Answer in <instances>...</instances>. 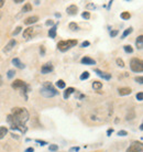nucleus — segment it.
<instances>
[{"label": "nucleus", "mask_w": 143, "mask_h": 152, "mask_svg": "<svg viewBox=\"0 0 143 152\" xmlns=\"http://www.w3.org/2000/svg\"><path fill=\"white\" fill-rule=\"evenodd\" d=\"M30 118L29 111L27 108L14 107L11 110V114L7 116V121L10 125V129L12 131H20L21 133H27L28 128L25 126L27 121Z\"/></svg>", "instance_id": "1"}, {"label": "nucleus", "mask_w": 143, "mask_h": 152, "mask_svg": "<svg viewBox=\"0 0 143 152\" xmlns=\"http://www.w3.org/2000/svg\"><path fill=\"white\" fill-rule=\"evenodd\" d=\"M41 95L46 97V98H51V97H54L58 94V92L56 90V88L54 87V85L50 83V82H44L43 83V87L41 88Z\"/></svg>", "instance_id": "2"}, {"label": "nucleus", "mask_w": 143, "mask_h": 152, "mask_svg": "<svg viewBox=\"0 0 143 152\" xmlns=\"http://www.w3.org/2000/svg\"><path fill=\"white\" fill-rule=\"evenodd\" d=\"M11 87L14 88V89H19V90H21L22 94L24 95V98L28 99L27 93L30 90V86H29L25 82H23V80H15L13 83L11 84Z\"/></svg>", "instance_id": "3"}, {"label": "nucleus", "mask_w": 143, "mask_h": 152, "mask_svg": "<svg viewBox=\"0 0 143 152\" xmlns=\"http://www.w3.org/2000/svg\"><path fill=\"white\" fill-rule=\"evenodd\" d=\"M78 41L77 40H65V41H59L57 43V49L61 52H66L69 49L74 48L75 45H77Z\"/></svg>", "instance_id": "4"}, {"label": "nucleus", "mask_w": 143, "mask_h": 152, "mask_svg": "<svg viewBox=\"0 0 143 152\" xmlns=\"http://www.w3.org/2000/svg\"><path fill=\"white\" fill-rule=\"evenodd\" d=\"M130 68L134 73H142L143 71V63L140 58H133L130 61Z\"/></svg>", "instance_id": "5"}, {"label": "nucleus", "mask_w": 143, "mask_h": 152, "mask_svg": "<svg viewBox=\"0 0 143 152\" xmlns=\"http://www.w3.org/2000/svg\"><path fill=\"white\" fill-rule=\"evenodd\" d=\"M143 145L141 141H133L127 149V152H142Z\"/></svg>", "instance_id": "6"}, {"label": "nucleus", "mask_w": 143, "mask_h": 152, "mask_svg": "<svg viewBox=\"0 0 143 152\" xmlns=\"http://www.w3.org/2000/svg\"><path fill=\"white\" fill-rule=\"evenodd\" d=\"M34 35H35V29L33 27H29V28H27V29L23 31V37L25 40H30V39H32Z\"/></svg>", "instance_id": "7"}, {"label": "nucleus", "mask_w": 143, "mask_h": 152, "mask_svg": "<svg viewBox=\"0 0 143 152\" xmlns=\"http://www.w3.org/2000/svg\"><path fill=\"white\" fill-rule=\"evenodd\" d=\"M53 70H54V66H53V64H52L51 62H47V63H45V64L42 66V68H41V73H42V74H49V73L53 72Z\"/></svg>", "instance_id": "8"}, {"label": "nucleus", "mask_w": 143, "mask_h": 152, "mask_svg": "<svg viewBox=\"0 0 143 152\" xmlns=\"http://www.w3.org/2000/svg\"><path fill=\"white\" fill-rule=\"evenodd\" d=\"M94 72L96 73L99 77H101L102 80H109L111 78V74H109V73H106V72H102V71H100L98 68H95L94 70Z\"/></svg>", "instance_id": "9"}, {"label": "nucleus", "mask_w": 143, "mask_h": 152, "mask_svg": "<svg viewBox=\"0 0 143 152\" xmlns=\"http://www.w3.org/2000/svg\"><path fill=\"white\" fill-rule=\"evenodd\" d=\"M17 45V41L14 40V39H11L9 42H8V44L3 48V52L5 53H8V52H10L11 50H13V48Z\"/></svg>", "instance_id": "10"}, {"label": "nucleus", "mask_w": 143, "mask_h": 152, "mask_svg": "<svg viewBox=\"0 0 143 152\" xmlns=\"http://www.w3.org/2000/svg\"><path fill=\"white\" fill-rule=\"evenodd\" d=\"M66 12H67V15H77V12H78V8H77L76 5H71L69 7H67Z\"/></svg>", "instance_id": "11"}, {"label": "nucleus", "mask_w": 143, "mask_h": 152, "mask_svg": "<svg viewBox=\"0 0 143 152\" xmlns=\"http://www.w3.org/2000/svg\"><path fill=\"white\" fill-rule=\"evenodd\" d=\"M37 21H39V17H37V15H31V17H29V18H27V19L24 20V24L31 25V24L36 23Z\"/></svg>", "instance_id": "12"}, {"label": "nucleus", "mask_w": 143, "mask_h": 152, "mask_svg": "<svg viewBox=\"0 0 143 152\" xmlns=\"http://www.w3.org/2000/svg\"><path fill=\"white\" fill-rule=\"evenodd\" d=\"M80 63L82 64H85V65H95L96 64V61L94 58H89V56H85L80 60Z\"/></svg>", "instance_id": "13"}, {"label": "nucleus", "mask_w": 143, "mask_h": 152, "mask_svg": "<svg viewBox=\"0 0 143 152\" xmlns=\"http://www.w3.org/2000/svg\"><path fill=\"white\" fill-rule=\"evenodd\" d=\"M118 93L120 96H127V95H130L132 93V89L130 87H121L118 89Z\"/></svg>", "instance_id": "14"}, {"label": "nucleus", "mask_w": 143, "mask_h": 152, "mask_svg": "<svg viewBox=\"0 0 143 152\" xmlns=\"http://www.w3.org/2000/svg\"><path fill=\"white\" fill-rule=\"evenodd\" d=\"M12 64H13L17 68H20V70H23V68H25V65L22 63L21 61H20V58H12Z\"/></svg>", "instance_id": "15"}, {"label": "nucleus", "mask_w": 143, "mask_h": 152, "mask_svg": "<svg viewBox=\"0 0 143 152\" xmlns=\"http://www.w3.org/2000/svg\"><path fill=\"white\" fill-rule=\"evenodd\" d=\"M74 92H75V88H73V87H68V88H66V89L64 90V93H63V97H64V99H68V98H69V96H71Z\"/></svg>", "instance_id": "16"}, {"label": "nucleus", "mask_w": 143, "mask_h": 152, "mask_svg": "<svg viewBox=\"0 0 143 152\" xmlns=\"http://www.w3.org/2000/svg\"><path fill=\"white\" fill-rule=\"evenodd\" d=\"M56 29H57V23L54 24L52 28H50V30H49V36H50L51 39H55L56 37Z\"/></svg>", "instance_id": "17"}, {"label": "nucleus", "mask_w": 143, "mask_h": 152, "mask_svg": "<svg viewBox=\"0 0 143 152\" xmlns=\"http://www.w3.org/2000/svg\"><path fill=\"white\" fill-rule=\"evenodd\" d=\"M136 46L138 48V50H142L143 49V35H139L136 37Z\"/></svg>", "instance_id": "18"}, {"label": "nucleus", "mask_w": 143, "mask_h": 152, "mask_svg": "<svg viewBox=\"0 0 143 152\" xmlns=\"http://www.w3.org/2000/svg\"><path fill=\"white\" fill-rule=\"evenodd\" d=\"M7 133H8V128L7 127H5V126H1V127H0V140L6 137Z\"/></svg>", "instance_id": "19"}, {"label": "nucleus", "mask_w": 143, "mask_h": 152, "mask_svg": "<svg viewBox=\"0 0 143 152\" xmlns=\"http://www.w3.org/2000/svg\"><path fill=\"white\" fill-rule=\"evenodd\" d=\"M29 11H32V5H31L30 2H27V3L23 6V8H22L21 12L25 13V12H29Z\"/></svg>", "instance_id": "20"}, {"label": "nucleus", "mask_w": 143, "mask_h": 152, "mask_svg": "<svg viewBox=\"0 0 143 152\" xmlns=\"http://www.w3.org/2000/svg\"><path fill=\"white\" fill-rule=\"evenodd\" d=\"M55 85H56L57 88H59V89H64L65 87H66V84H65V82L63 80H58L55 83Z\"/></svg>", "instance_id": "21"}, {"label": "nucleus", "mask_w": 143, "mask_h": 152, "mask_svg": "<svg viewBox=\"0 0 143 152\" xmlns=\"http://www.w3.org/2000/svg\"><path fill=\"white\" fill-rule=\"evenodd\" d=\"M120 18H121L122 20H129L131 18V13L128 12V11H123L121 15H120Z\"/></svg>", "instance_id": "22"}, {"label": "nucleus", "mask_w": 143, "mask_h": 152, "mask_svg": "<svg viewBox=\"0 0 143 152\" xmlns=\"http://www.w3.org/2000/svg\"><path fill=\"white\" fill-rule=\"evenodd\" d=\"M133 31V28L132 27H130V28H128V29H126L124 31H123V33H122V35H121V39H124V37H127V36L131 33Z\"/></svg>", "instance_id": "23"}, {"label": "nucleus", "mask_w": 143, "mask_h": 152, "mask_svg": "<svg viewBox=\"0 0 143 152\" xmlns=\"http://www.w3.org/2000/svg\"><path fill=\"white\" fill-rule=\"evenodd\" d=\"M68 28H69V30H72V31H78L79 30V27L77 25V23H75V22H71V23L68 24Z\"/></svg>", "instance_id": "24"}, {"label": "nucleus", "mask_w": 143, "mask_h": 152, "mask_svg": "<svg viewBox=\"0 0 143 152\" xmlns=\"http://www.w3.org/2000/svg\"><path fill=\"white\" fill-rule=\"evenodd\" d=\"M102 87V83H100L98 80H95L93 82V88L94 89H100Z\"/></svg>", "instance_id": "25"}, {"label": "nucleus", "mask_w": 143, "mask_h": 152, "mask_svg": "<svg viewBox=\"0 0 143 152\" xmlns=\"http://www.w3.org/2000/svg\"><path fill=\"white\" fill-rule=\"evenodd\" d=\"M123 50H124L126 53H129V54L133 53V48H132L131 45H124V46H123Z\"/></svg>", "instance_id": "26"}, {"label": "nucleus", "mask_w": 143, "mask_h": 152, "mask_svg": "<svg viewBox=\"0 0 143 152\" xmlns=\"http://www.w3.org/2000/svg\"><path fill=\"white\" fill-rule=\"evenodd\" d=\"M89 72H84L80 76H79V80H88L89 78Z\"/></svg>", "instance_id": "27"}, {"label": "nucleus", "mask_w": 143, "mask_h": 152, "mask_svg": "<svg viewBox=\"0 0 143 152\" xmlns=\"http://www.w3.org/2000/svg\"><path fill=\"white\" fill-rule=\"evenodd\" d=\"M15 75V71L14 70H9L7 73V77L9 80H11V78H13V76Z\"/></svg>", "instance_id": "28"}, {"label": "nucleus", "mask_w": 143, "mask_h": 152, "mask_svg": "<svg viewBox=\"0 0 143 152\" xmlns=\"http://www.w3.org/2000/svg\"><path fill=\"white\" fill-rule=\"evenodd\" d=\"M116 63H117V65L120 66V67H124V62H123V60H121V58H117L116 60Z\"/></svg>", "instance_id": "29"}, {"label": "nucleus", "mask_w": 143, "mask_h": 152, "mask_svg": "<svg viewBox=\"0 0 143 152\" xmlns=\"http://www.w3.org/2000/svg\"><path fill=\"white\" fill-rule=\"evenodd\" d=\"M49 150L52 152H56L57 150H58V145H50V147H49Z\"/></svg>", "instance_id": "30"}, {"label": "nucleus", "mask_w": 143, "mask_h": 152, "mask_svg": "<svg viewBox=\"0 0 143 152\" xmlns=\"http://www.w3.org/2000/svg\"><path fill=\"white\" fill-rule=\"evenodd\" d=\"M82 17L86 19V20H88V19H90V13L88 12V11H84L83 13H82Z\"/></svg>", "instance_id": "31"}, {"label": "nucleus", "mask_w": 143, "mask_h": 152, "mask_svg": "<svg viewBox=\"0 0 143 152\" xmlns=\"http://www.w3.org/2000/svg\"><path fill=\"white\" fill-rule=\"evenodd\" d=\"M35 142H36V143H39V145H41V147H44V145H47V142H46V141H44V140H40V139H36Z\"/></svg>", "instance_id": "32"}, {"label": "nucleus", "mask_w": 143, "mask_h": 152, "mask_svg": "<svg viewBox=\"0 0 143 152\" xmlns=\"http://www.w3.org/2000/svg\"><path fill=\"white\" fill-rule=\"evenodd\" d=\"M21 30H22L21 27H17V28H15V30H14L13 32H12V35L15 36V35H17V34H19V33L21 32Z\"/></svg>", "instance_id": "33"}, {"label": "nucleus", "mask_w": 143, "mask_h": 152, "mask_svg": "<svg viewBox=\"0 0 143 152\" xmlns=\"http://www.w3.org/2000/svg\"><path fill=\"white\" fill-rule=\"evenodd\" d=\"M134 80H136V83H139L140 85H142L143 84V77L142 76H136V78H134Z\"/></svg>", "instance_id": "34"}, {"label": "nucleus", "mask_w": 143, "mask_h": 152, "mask_svg": "<svg viewBox=\"0 0 143 152\" xmlns=\"http://www.w3.org/2000/svg\"><path fill=\"white\" fill-rule=\"evenodd\" d=\"M118 136H120V137H126V136H128V132L126 130H120V131H118Z\"/></svg>", "instance_id": "35"}, {"label": "nucleus", "mask_w": 143, "mask_h": 152, "mask_svg": "<svg viewBox=\"0 0 143 152\" xmlns=\"http://www.w3.org/2000/svg\"><path fill=\"white\" fill-rule=\"evenodd\" d=\"M136 99L139 101H142L143 100V93L142 92H139L138 94H136Z\"/></svg>", "instance_id": "36"}, {"label": "nucleus", "mask_w": 143, "mask_h": 152, "mask_svg": "<svg viewBox=\"0 0 143 152\" xmlns=\"http://www.w3.org/2000/svg\"><path fill=\"white\" fill-rule=\"evenodd\" d=\"M90 45V42L89 41H84L83 43L80 44V48H86V46H89Z\"/></svg>", "instance_id": "37"}, {"label": "nucleus", "mask_w": 143, "mask_h": 152, "mask_svg": "<svg viewBox=\"0 0 143 152\" xmlns=\"http://www.w3.org/2000/svg\"><path fill=\"white\" fill-rule=\"evenodd\" d=\"M118 33H119V31H118V30H114V31H110V36H111V37H114V36L117 35Z\"/></svg>", "instance_id": "38"}, {"label": "nucleus", "mask_w": 143, "mask_h": 152, "mask_svg": "<svg viewBox=\"0 0 143 152\" xmlns=\"http://www.w3.org/2000/svg\"><path fill=\"white\" fill-rule=\"evenodd\" d=\"M79 151V147H72L69 149V152H78Z\"/></svg>", "instance_id": "39"}, {"label": "nucleus", "mask_w": 143, "mask_h": 152, "mask_svg": "<svg viewBox=\"0 0 143 152\" xmlns=\"http://www.w3.org/2000/svg\"><path fill=\"white\" fill-rule=\"evenodd\" d=\"M45 25H47V27L54 25V21H53V20H47V21L45 22Z\"/></svg>", "instance_id": "40"}, {"label": "nucleus", "mask_w": 143, "mask_h": 152, "mask_svg": "<svg viewBox=\"0 0 143 152\" xmlns=\"http://www.w3.org/2000/svg\"><path fill=\"white\" fill-rule=\"evenodd\" d=\"M40 53H41L42 56L45 55V48H44V46H41V48H40Z\"/></svg>", "instance_id": "41"}, {"label": "nucleus", "mask_w": 143, "mask_h": 152, "mask_svg": "<svg viewBox=\"0 0 143 152\" xmlns=\"http://www.w3.org/2000/svg\"><path fill=\"white\" fill-rule=\"evenodd\" d=\"M114 131V128H110V129H108V130H107V136H108V137H109V136H111Z\"/></svg>", "instance_id": "42"}, {"label": "nucleus", "mask_w": 143, "mask_h": 152, "mask_svg": "<svg viewBox=\"0 0 143 152\" xmlns=\"http://www.w3.org/2000/svg\"><path fill=\"white\" fill-rule=\"evenodd\" d=\"M95 8H96V6L94 3H88L87 5V9H95Z\"/></svg>", "instance_id": "43"}, {"label": "nucleus", "mask_w": 143, "mask_h": 152, "mask_svg": "<svg viewBox=\"0 0 143 152\" xmlns=\"http://www.w3.org/2000/svg\"><path fill=\"white\" fill-rule=\"evenodd\" d=\"M24 152H34V149H33L32 147H30V148H28V149H25Z\"/></svg>", "instance_id": "44"}, {"label": "nucleus", "mask_w": 143, "mask_h": 152, "mask_svg": "<svg viewBox=\"0 0 143 152\" xmlns=\"http://www.w3.org/2000/svg\"><path fill=\"white\" fill-rule=\"evenodd\" d=\"M14 3H22L23 2V0H13Z\"/></svg>", "instance_id": "45"}, {"label": "nucleus", "mask_w": 143, "mask_h": 152, "mask_svg": "<svg viewBox=\"0 0 143 152\" xmlns=\"http://www.w3.org/2000/svg\"><path fill=\"white\" fill-rule=\"evenodd\" d=\"M3 5H5V0H0V8L3 7Z\"/></svg>", "instance_id": "46"}, {"label": "nucleus", "mask_w": 143, "mask_h": 152, "mask_svg": "<svg viewBox=\"0 0 143 152\" xmlns=\"http://www.w3.org/2000/svg\"><path fill=\"white\" fill-rule=\"evenodd\" d=\"M111 5H112V0H111V1H109V2H108V9H109V8L111 7Z\"/></svg>", "instance_id": "47"}, {"label": "nucleus", "mask_w": 143, "mask_h": 152, "mask_svg": "<svg viewBox=\"0 0 143 152\" xmlns=\"http://www.w3.org/2000/svg\"><path fill=\"white\" fill-rule=\"evenodd\" d=\"M55 17L56 18H61V13H55Z\"/></svg>", "instance_id": "48"}, {"label": "nucleus", "mask_w": 143, "mask_h": 152, "mask_svg": "<svg viewBox=\"0 0 143 152\" xmlns=\"http://www.w3.org/2000/svg\"><path fill=\"white\" fill-rule=\"evenodd\" d=\"M2 85V77H1V75H0V86Z\"/></svg>", "instance_id": "49"}, {"label": "nucleus", "mask_w": 143, "mask_h": 152, "mask_svg": "<svg viewBox=\"0 0 143 152\" xmlns=\"http://www.w3.org/2000/svg\"><path fill=\"white\" fill-rule=\"evenodd\" d=\"M140 130H143V125H142V123L140 125Z\"/></svg>", "instance_id": "50"}, {"label": "nucleus", "mask_w": 143, "mask_h": 152, "mask_svg": "<svg viewBox=\"0 0 143 152\" xmlns=\"http://www.w3.org/2000/svg\"><path fill=\"white\" fill-rule=\"evenodd\" d=\"M0 20H1V12H0Z\"/></svg>", "instance_id": "51"}]
</instances>
